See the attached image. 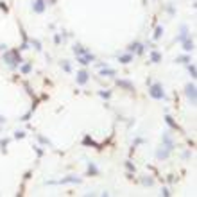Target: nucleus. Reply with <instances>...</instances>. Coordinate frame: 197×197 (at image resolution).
<instances>
[{"mask_svg":"<svg viewBox=\"0 0 197 197\" xmlns=\"http://www.w3.org/2000/svg\"><path fill=\"white\" fill-rule=\"evenodd\" d=\"M61 66H63V70H65V72H72V66H70L68 61H63V65H61Z\"/></svg>","mask_w":197,"mask_h":197,"instance_id":"nucleus-18","label":"nucleus"},{"mask_svg":"<svg viewBox=\"0 0 197 197\" xmlns=\"http://www.w3.org/2000/svg\"><path fill=\"white\" fill-rule=\"evenodd\" d=\"M32 9H34V13H43L45 11V0H36Z\"/></svg>","mask_w":197,"mask_h":197,"instance_id":"nucleus-7","label":"nucleus"},{"mask_svg":"<svg viewBox=\"0 0 197 197\" xmlns=\"http://www.w3.org/2000/svg\"><path fill=\"white\" fill-rule=\"evenodd\" d=\"M151 61H152V63H160V61H161V54L156 52V50H152V52H151Z\"/></svg>","mask_w":197,"mask_h":197,"instance_id":"nucleus-9","label":"nucleus"},{"mask_svg":"<svg viewBox=\"0 0 197 197\" xmlns=\"http://www.w3.org/2000/svg\"><path fill=\"white\" fill-rule=\"evenodd\" d=\"M188 70H190V74H192V79L197 77V72H195V66L194 65H188Z\"/></svg>","mask_w":197,"mask_h":197,"instance_id":"nucleus-19","label":"nucleus"},{"mask_svg":"<svg viewBox=\"0 0 197 197\" xmlns=\"http://www.w3.org/2000/svg\"><path fill=\"white\" fill-rule=\"evenodd\" d=\"M181 43H183V48L186 50V52H192V50H194V41H192V36L185 38V39L181 41Z\"/></svg>","mask_w":197,"mask_h":197,"instance_id":"nucleus-3","label":"nucleus"},{"mask_svg":"<svg viewBox=\"0 0 197 197\" xmlns=\"http://www.w3.org/2000/svg\"><path fill=\"white\" fill-rule=\"evenodd\" d=\"M118 59H120V63H124V65H127V63H131V61H133V54L129 52V54H126V56H120Z\"/></svg>","mask_w":197,"mask_h":197,"instance_id":"nucleus-10","label":"nucleus"},{"mask_svg":"<svg viewBox=\"0 0 197 197\" xmlns=\"http://www.w3.org/2000/svg\"><path fill=\"white\" fill-rule=\"evenodd\" d=\"M127 169H129V170H134V167H133V163H131V161H127Z\"/></svg>","mask_w":197,"mask_h":197,"instance_id":"nucleus-26","label":"nucleus"},{"mask_svg":"<svg viewBox=\"0 0 197 197\" xmlns=\"http://www.w3.org/2000/svg\"><path fill=\"white\" fill-rule=\"evenodd\" d=\"M100 95H102V97H106V99H108V97H109V91H100Z\"/></svg>","mask_w":197,"mask_h":197,"instance_id":"nucleus-24","label":"nucleus"},{"mask_svg":"<svg viewBox=\"0 0 197 197\" xmlns=\"http://www.w3.org/2000/svg\"><path fill=\"white\" fill-rule=\"evenodd\" d=\"M88 174H99V170H97V167L93 163H90L88 165Z\"/></svg>","mask_w":197,"mask_h":197,"instance_id":"nucleus-15","label":"nucleus"},{"mask_svg":"<svg viewBox=\"0 0 197 197\" xmlns=\"http://www.w3.org/2000/svg\"><path fill=\"white\" fill-rule=\"evenodd\" d=\"M178 63H190V57L188 56H181V57H178Z\"/></svg>","mask_w":197,"mask_h":197,"instance_id":"nucleus-17","label":"nucleus"},{"mask_svg":"<svg viewBox=\"0 0 197 197\" xmlns=\"http://www.w3.org/2000/svg\"><path fill=\"white\" fill-rule=\"evenodd\" d=\"M59 185H66V183H81V179L79 178H74V176H68V178H65V179H61V181H57Z\"/></svg>","mask_w":197,"mask_h":197,"instance_id":"nucleus-8","label":"nucleus"},{"mask_svg":"<svg viewBox=\"0 0 197 197\" xmlns=\"http://www.w3.org/2000/svg\"><path fill=\"white\" fill-rule=\"evenodd\" d=\"M165 122H167V124H169V126H170L172 129H179V127H178V124H176V122H174V120H172V118H170L169 115L165 117Z\"/></svg>","mask_w":197,"mask_h":197,"instance_id":"nucleus-12","label":"nucleus"},{"mask_svg":"<svg viewBox=\"0 0 197 197\" xmlns=\"http://www.w3.org/2000/svg\"><path fill=\"white\" fill-rule=\"evenodd\" d=\"M24 136H25V133H24V131H18V133L15 134V138H24Z\"/></svg>","mask_w":197,"mask_h":197,"instance_id":"nucleus-21","label":"nucleus"},{"mask_svg":"<svg viewBox=\"0 0 197 197\" xmlns=\"http://www.w3.org/2000/svg\"><path fill=\"white\" fill-rule=\"evenodd\" d=\"M36 152H38V156H43V151H41L39 147H36Z\"/></svg>","mask_w":197,"mask_h":197,"instance_id":"nucleus-25","label":"nucleus"},{"mask_svg":"<svg viewBox=\"0 0 197 197\" xmlns=\"http://www.w3.org/2000/svg\"><path fill=\"white\" fill-rule=\"evenodd\" d=\"M149 95L152 97V99H158V100H161V99H167V95H165V91H163V88H161V84L160 82H151V88H149Z\"/></svg>","mask_w":197,"mask_h":197,"instance_id":"nucleus-1","label":"nucleus"},{"mask_svg":"<svg viewBox=\"0 0 197 197\" xmlns=\"http://www.w3.org/2000/svg\"><path fill=\"white\" fill-rule=\"evenodd\" d=\"M186 95L192 100V104H195V84H186Z\"/></svg>","mask_w":197,"mask_h":197,"instance_id":"nucleus-2","label":"nucleus"},{"mask_svg":"<svg viewBox=\"0 0 197 197\" xmlns=\"http://www.w3.org/2000/svg\"><path fill=\"white\" fill-rule=\"evenodd\" d=\"M38 140H39L41 143H47V145H50V142H48L47 138H43V136H38Z\"/></svg>","mask_w":197,"mask_h":197,"instance_id":"nucleus-22","label":"nucleus"},{"mask_svg":"<svg viewBox=\"0 0 197 197\" xmlns=\"http://www.w3.org/2000/svg\"><path fill=\"white\" fill-rule=\"evenodd\" d=\"M163 143H165L163 147H167L169 151H172V149H174V140L170 138V134H169V133H165V134H163Z\"/></svg>","mask_w":197,"mask_h":197,"instance_id":"nucleus-5","label":"nucleus"},{"mask_svg":"<svg viewBox=\"0 0 197 197\" xmlns=\"http://www.w3.org/2000/svg\"><path fill=\"white\" fill-rule=\"evenodd\" d=\"M163 36V27H156V30H154V39H160Z\"/></svg>","mask_w":197,"mask_h":197,"instance_id":"nucleus-14","label":"nucleus"},{"mask_svg":"<svg viewBox=\"0 0 197 197\" xmlns=\"http://www.w3.org/2000/svg\"><path fill=\"white\" fill-rule=\"evenodd\" d=\"M129 52H131V54H133V52L142 54V52H143V45H142V43H138V41H134V43H131V45H129Z\"/></svg>","mask_w":197,"mask_h":197,"instance_id":"nucleus-6","label":"nucleus"},{"mask_svg":"<svg viewBox=\"0 0 197 197\" xmlns=\"http://www.w3.org/2000/svg\"><path fill=\"white\" fill-rule=\"evenodd\" d=\"M0 145H2V151H6V147H7V140H2V142H0Z\"/></svg>","mask_w":197,"mask_h":197,"instance_id":"nucleus-23","label":"nucleus"},{"mask_svg":"<svg viewBox=\"0 0 197 197\" xmlns=\"http://www.w3.org/2000/svg\"><path fill=\"white\" fill-rule=\"evenodd\" d=\"M20 70H22V74H29V72H30V65L27 63V65H22V66H20Z\"/></svg>","mask_w":197,"mask_h":197,"instance_id":"nucleus-16","label":"nucleus"},{"mask_svg":"<svg viewBox=\"0 0 197 197\" xmlns=\"http://www.w3.org/2000/svg\"><path fill=\"white\" fill-rule=\"evenodd\" d=\"M88 72L86 70H81L79 72V74H77V84H86V82H88Z\"/></svg>","mask_w":197,"mask_h":197,"instance_id":"nucleus-4","label":"nucleus"},{"mask_svg":"<svg viewBox=\"0 0 197 197\" xmlns=\"http://www.w3.org/2000/svg\"><path fill=\"white\" fill-rule=\"evenodd\" d=\"M32 45L36 47V50H41V43H39L38 39H32Z\"/></svg>","mask_w":197,"mask_h":197,"instance_id":"nucleus-20","label":"nucleus"},{"mask_svg":"<svg viewBox=\"0 0 197 197\" xmlns=\"http://www.w3.org/2000/svg\"><path fill=\"white\" fill-rule=\"evenodd\" d=\"M117 84L118 86H122V88H127V90H133V84L129 81H117Z\"/></svg>","mask_w":197,"mask_h":197,"instance_id":"nucleus-11","label":"nucleus"},{"mask_svg":"<svg viewBox=\"0 0 197 197\" xmlns=\"http://www.w3.org/2000/svg\"><path fill=\"white\" fill-rule=\"evenodd\" d=\"M115 74H117V72H115V70H111V68H104V70H100V75H111V77H113Z\"/></svg>","mask_w":197,"mask_h":197,"instance_id":"nucleus-13","label":"nucleus"}]
</instances>
